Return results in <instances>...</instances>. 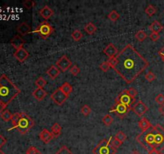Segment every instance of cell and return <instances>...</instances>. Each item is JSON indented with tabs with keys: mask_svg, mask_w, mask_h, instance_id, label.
Listing matches in <instances>:
<instances>
[{
	"mask_svg": "<svg viewBox=\"0 0 164 154\" xmlns=\"http://www.w3.org/2000/svg\"><path fill=\"white\" fill-rule=\"evenodd\" d=\"M114 70L127 83L137 79L141 73L149 66L148 61L131 44H127L118 52Z\"/></svg>",
	"mask_w": 164,
	"mask_h": 154,
	"instance_id": "6da1fadb",
	"label": "cell"
},
{
	"mask_svg": "<svg viewBox=\"0 0 164 154\" xmlns=\"http://www.w3.org/2000/svg\"><path fill=\"white\" fill-rule=\"evenodd\" d=\"M136 141L148 152L164 150V128L162 125H152L146 131H143L136 137Z\"/></svg>",
	"mask_w": 164,
	"mask_h": 154,
	"instance_id": "7a4b0ae2",
	"label": "cell"
},
{
	"mask_svg": "<svg viewBox=\"0 0 164 154\" xmlns=\"http://www.w3.org/2000/svg\"><path fill=\"white\" fill-rule=\"evenodd\" d=\"M20 92V89L6 75L0 76V102L7 106Z\"/></svg>",
	"mask_w": 164,
	"mask_h": 154,
	"instance_id": "3957f363",
	"label": "cell"
},
{
	"mask_svg": "<svg viewBox=\"0 0 164 154\" xmlns=\"http://www.w3.org/2000/svg\"><path fill=\"white\" fill-rule=\"evenodd\" d=\"M11 123L13 129H15L19 133L24 135L29 132L35 125V122L31 117L25 113H16L12 114Z\"/></svg>",
	"mask_w": 164,
	"mask_h": 154,
	"instance_id": "277c9868",
	"label": "cell"
},
{
	"mask_svg": "<svg viewBox=\"0 0 164 154\" xmlns=\"http://www.w3.org/2000/svg\"><path fill=\"white\" fill-rule=\"evenodd\" d=\"M110 137L109 139H102L100 141L99 143L96 145L93 149V154H115L117 152V148H115L111 144Z\"/></svg>",
	"mask_w": 164,
	"mask_h": 154,
	"instance_id": "5b68a950",
	"label": "cell"
},
{
	"mask_svg": "<svg viewBox=\"0 0 164 154\" xmlns=\"http://www.w3.org/2000/svg\"><path fill=\"white\" fill-rule=\"evenodd\" d=\"M54 27L50 26V23H47V21H44L36 27V29L33 31V33L38 34L42 39L47 40L54 32Z\"/></svg>",
	"mask_w": 164,
	"mask_h": 154,
	"instance_id": "8992f818",
	"label": "cell"
},
{
	"mask_svg": "<svg viewBox=\"0 0 164 154\" xmlns=\"http://www.w3.org/2000/svg\"><path fill=\"white\" fill-rule=\"evenodd\" d=\"M131 108H128L127 106L124 105V104H121V103L115 102L114 106L110 109V113H113L116 115L117 117L119 118L123 119L126 117V115L129 113V111L131 110Z\"/></svg>",
	"mask_w": 164,
	"mask_h": 154,
	"instance_id": "52a82bcc",
	"label": "cell"
},
{
	"mask_svg": "<svg viewBox=\"0 0 164 154\" xmlns=\"http://www.w3.org/2000/svg\"><path fill=\"white\" fill-rule=\"evenodd\" d=\"M67 98H68V96H67L62 92L60 87H58L50 96V99L52 100V101L58 106H61L64 104Z\"/></svg>",
	"mask_w": 164,
	"mask_h": 154,
	"instance_id": "ba28073f",
	"label": "cell"
},
{
	"mask_svg": "<svg viewBox=\"0 0 164 154\" xmlns=\"http://www.w3.org/2000/svg\"><path fill=\"white\" fill-rule=\"evenodd\" d=\"M115 102L121 103V104H124V105H126V106H127L128 108L132 109L131 105H132L133 103L135 102V99H132L131 97H130V96L126 93L125 90H123V92H121V93L116 97V99H115Z\"/></svg>",
	"mask_w": 164,
	"mask_h": 154,
	"instance_id": "9c48e42d",
	"label": "cell"
},
{
	"mask_svg": "<svg viewBox=\"0 0 164 154\" xmlns=\"http://www.w3.org/2000/svg\"><path fill=\"white\" fill-rule=\"evenodd\" d=\"M55 64L57 65L58 68L62 71H67L70 67H71L72 65V63L71 61L67 58V56H62L61 58H59L58 60L56 61Z\"/></svg>",
	"mask_w": 164,
	"mask_h": 154,
	"instance_id": "30bf717a",
	"label": "cell"
},
{
	"mask_svg": "<svg viewBox=\"0 0 164 154\" xmlns=\"http://www.w3.org/2000/svg\"><path fill=\"white\" fill-rule=\"evenodd\" d=\"M132 111L135 114L137 115L138 117H143L147 112L148 111V107L144 104L143 101L139 100L137 103L132 107Z\"/></svg>",
	"mask_w": 164,
	"mask_h": 154,
	"instance_id": "8fae6325",
	"label": "cell"
},
{
	"mask_svg": "<svg viewBox=\"0 0 164 154\" xmlns=\"http://www.w3.org/2000/svg\"><path fill=\"white\" fill-rule=\"evenodd\" d=\"M28 56H29V53L25 48H19V49L15 51V52L14 53V57L17 60L21 63L24 62L28 58Z\"/></svg>",
	"mask_w": 164,
	"mask_h": 154,
	"instance_id": "7c38bea8",
	"label": "cell"
},
{
	"mask_svg": "<svg viewBox=\"0 0 164 154\" xmlns=\"http://www.w3.org/2000/svg\"><path fill=\"white\" fill-rule=\"evenodd\" d=\"M103 53L106 56L110 58L115 57L118 54V51L117 48L113 44H109L106 48L103 49Z\"/></svg>",
	"mask_w": 164,
	"mask_h": 154,
	"instance_id": "4fadbf2b",
	"label": "cell"
},
{
	"mask_svg": "<svg viewBox=\"0 0 164 154\" xmlns=\"http://www.w3.org/2000/svg\"><path fill=\"white\" fill-rule=\"evenodd\" d=\"M39 138L43 144H47L50 143V141L54 138V136H53L52 133L48 131L47 129H43L39 133Z\"/></svg>",
	"mask_w": 164,
	"mask_h": 154,
	"instance_id": "5bb4252c",
	"label": "cell"
},
{
	"mask_svg": "<svg viewBox=\"0 0 164 154\" xmlns=\"http://www.w3.org/2000/svg\"><path fill=\"white\" fill-rule=\"evenodd\" d=\"M25 44V41L23 40V38L21 37L20 36H15L11 39L10 40V44L11 46L14 48H15L16 50L19 49V48H22Z\"/></svg>",
	"mask_w": 164,
	"mask_h": 154,
	"instance_id": "9a60e30c",
	"label": "cell"
},
{
	"mask_svg": "<svg viewBox=\"0 0 164 154\" xmlns=\"http://www.w3.org/2000/svg\"><path fill=\"white\" fill-rule=\"evenodd\" d=\"M17 31L20 34L21 36H26L27 34L31 32V27L28 23L23 22L20 23L18 27H17Z\"/></svg>",
	"mask_w": 164,
	"mask_h": 154,
	"instance_id": "2e32d148",
	"label": "cell"
},
{
	"mask_svg": "<svg viewBox=\"0 0 164 154\" xmlns=\"http://www.w3.org/2000/svg\"><path fill=\"white\" fill-rule=\"evenodd\" d=\"M39 15H41L43 19H44L45 20H47V19H50L52 15H54V11L48 6H44L43 7L39 10Z\"/></svg>",
	"mask_w": 164,
	"mask_h": 154,
	"instance_id": "e0dca14e",
	"label": "cell"
},
{
	"mask_svg": "<svg viewBox=\"0 0 164 154\" xmlns=\"http://www.w3.org/2000/svg\"><path fill=\"white\" fill-rule=\"evenodd\" d=\"M32 96L34 98L37 100L38 101H42L44 98L46 97L47 92L43 88H40V87H37L33 92H32Z\"/></svg>",
	"mask_w": 164,
	"mask_h": 154,
	"instance_id": "ac0fdd59",
	"label": "cell"
},
{
	"mask_svg": "<svg viewBox=\"0 0 164 154\" xmlns=\"http://www.w3.org/2000/svg\"><path fill=\"white\" fill-rule=\"evenodd\" d=\"M47 74L51 79H55L60 74V70L57 67H55L54 65H52L51 67L47 71Z\"/></svg>",
	"mask_w": 164,
	"mask_h": 154,
	"instance_id": "d6986e66",
	"label": "cell"
},
{
	"mask_svg": "<svg viewBox=\"0 0 164 154\" xmlns=\"http://www.w3.org/2000/svg\"><path fill=\"white\" fill-rule=\"evenodd\" d=\"M149 29L150 31H151V33H158L163 29V27L159 22L155 20L149 26Z\"/></svg>",
	"mask_w": 164,
	"mask_h": 154,
	"instance_id": "ffe728a7",
	"label": "cell"
},
{
	"mask_svg": "<svg viewBox=\"0 0 164 154\" xmlns=\"http://www.w3.org/2000/svg\"><path fill=\"white\" fill-rule=\"evenodd\" d=\"M151 126L152 125L147 118H144H144H142L139 121V127L142 129V132L146 131L147 129H150Z\"/></svg>",
	"mask_w": 164,
	"mask_h": 154,
	"instance_id": "44dd1931",
	"label": "cell"
},
{
	"mask_svg": "<svg viewBox=\"0 0 164 154\" xmlns=\"http://www.w3.org/2000/svg\"><path fill=\"white\" fill-rule=\"evenodd\" d=\"M84 31L87 32V35L91 36V35L95 33V31H97V27H95V25L93 23H89L84 27Z\"/></svg>",
	"mask_w": 164,
	"mask_h": 154,
	"instance_id": "7402d4cb",
	"label": "cell"
},
{
	"mask_svg": "<svg viewBox=\"0 0 164 154\" xmlns=\"http://www.w3.org/2000/svg\"><path fill=\"white\" fill-rule=\"evenodd\" d=\"M61 132H62V127L58 123H54V125H52L51 133L53 134V136H54V137H59L61 134Z\"/></svg>",
	"mask_w": 164,
	"mask_h": 154,
	"instance_id": "603a6c76",
	"label": "cell"
},
{
	"mask_svg": "<svg viewBox=\"0 0 164 154\" xmlns=\"http://www.w3.org/2000/svg\"><path fill=\"white\" fill-rule=\"evenodd\" d=\"M59 87H60L62 92H64V93L68 96H70V94H71L73 91L72 86H71L69 83H67V82H65V83Z\"/></svg>",
	"mask_w": 164,
	"mask_h": 154,
	"instance_id": "cb8c5ba5",
	"label": "cell"
},
{
	"mask_svg": "<svg viewBox=\"0 0 164 154\" xmlns=\"http://www.w3.org/2000/svg\"><path fill=\"white\" fill-rule=\"evenodd\" d=\"M135 37L138 41L144 42V40L147 39V33H146L144 30H140V31H137V32L135 33Z\"/></svg>",
	"mask_w": 164,
	"mask_h": 154,
	"instance_id": "d4e9b609",
	"label": "cell"
},
{
	"mask_svg": "<svg viewBox=\"0 0 164 154\" xmlns=\"http://www.w3.org/2000/svg\"><path fill=\"white\" fill-rule=\"evenodd\" d=\"M83 35L81 31L79 30H75L71 33V38L73 39V40L75 42H79L83 39Z\"/></svg>",
	"mask_w": 164,
	"mask_h": 154,
	"instance_id": "484cf974",
	"label": "cell"
},
{
	"mask_svg": "<svg viewBox=\"0 0 164 154\" xmlns=\"http://www.w3.org/2000/svg\"><path fill=\"white\" fill-rule=\"evenodd\" d=\"M0 117H1V118H2L3 121L7 122V121H11V118H12V114L10 113V111L7 110V109H5V110L3 111L1 114H0Z\"/></svg>",
	"mask_w": 164,
	"mask_h": 154,
	"instance_id": "4316f807",
	"label": "cell"
},
{
	"mask_svg": "<svg viewBox=\"0 0 164 154\" xmlns=\"http://www.w3.org/2000/svg\"><path fill=\"white\" fill-rule=\"evenodd\" d=\"M156 11H157L156 8L154 6H153V5H151V4L148 5V6H147L145 9V13L149 17L153 16V15H154L156 13Z\"/></svg>",
	"mask_w": 164,
	"mask_h": 154,
	"instance_id": "83f0119b",
	"label": "cell"
},
{
	"mask_svg": "<svg viewBox=\"0 0 164 154\" xmlns=\"http://www.w3.org/2000/svg\"><path fill=\"white\" fill-rule=\"evenodd\" d=\"M108 19H110L111 22H116L118 19H119V14L117 12L116 10H111L109 14H108Z\"/></svg>",
	"mask_w": 164,
	"mask_h": 154,
	"instance_id": "f1b7e54d",
	"label": "cell"
},
{
	"mask_svg": "<svg viewBox=\"0 0 164 154\" xmlns=\"http://www.w3.org/2000/svg\"><path fill=\"white\" fill-rule=\"evenodd\" d=\"M102 121L106 126H110L113 123V118L110 115H105L102 118Z\"/></svg>",
	"mask_w": 164,
	"mask_h": 154,
	"instance_id": "f546056e",
	"label": "cell"
},
{
	"mask_svg": "<svg viewBox=\"0 0 164 154\" xmlns=\"http://www.w3.org/2000/svg\"><path fill=\"white\" fill-rule=\"evenodd\" d=\"M125 92H126V93H127L130 97L132 98V99H135V97L137 96L138 94L137 90L134 88V87H130L128 89H125Z\"/></svg>",
	"mask_w": 164,
	"mask_h": 154,
	"instance_id": "4dcf8cb0",
	"label": "cell"
},
{
	"mask_svg": "<svg viewBox=\"0 0 164 154\" xmlns=\"http://www.w3.org/2000/svg\"><path fill=\"white\" fill-rule=\"evenodd\" d=\"M54 154H73V152L67 148V146H62Z\"/></svg>",
	"mask_w": 164,
	"mask_h": 154,
	"instance_id": "1f68e13d",
	"label": "cell"
},
{
	"mask_svg": "<svg viewBox=\"0 0 164 154\" xmlns=\"http://www.w3.org/2000/svg\"><path fill=\"white\" fill-rule=\"evenodd\" d=\"M91 108H90L88 105L85 104V105H83L81 108V113L83 115V116H85V117H87L88 115L91 114Z\"/></svg>",
	"mask_w": 164,
	"mask_h": 154,
	"instance_id": "d6a6232c",
	"label": "cell"
},
{
	"mask_svg": "<svg viewBox=\"0 0 164 154\" xmlns=\"http://www.w3.org/2000/svg\"><path fill=\"white\" fill-rule=\"evenodd\" d=\"M114 137L123 143V141H126V139H127V136L125 135V133H123V132L118 131V133L115 134V137Z\"/></svg>",
	"mask_w": 164,
	"mask_h": 154,
	"instance_id": "836d02e7",
	"label": "cell"
},
{
	"mask_svg": "<svg viewBox=\"0 0 164 154\" xmlns=\"http://www.w3.org/2000/svg\"><path fill=\"white\" fill-rule=\"evenodd\" d=\"M35 85L37 86L38 87H40V88H43V87L47 84V81L45 79L43 78V77H39V79H37L35 81Z\"/></svg>",
	"mask_w": 164,
	"mask_h": 154,
	"instance_id": "e575fe53",
	"label": "cell"
},
{
	"mask_svg": "<svg viewBox=\"0 0 164 154\" xmlns=\"http://www.w3.org/2000/svg\"><path fill=\"white\" fill-rule=\"evenodd\" d=\"M25 154H43L39 150H38L34 146H31L27 150V152H25Z\"/></svg>",
	"mask_w": 164,
	"mask_h": 154,
	"instance_id": "d590c367",
	"label": "cell"
},
{
	"mask_svg": "<svg viewBox=\"0 0 164 154\" xmlns=\"http://www.w3.org/2000/svg\"><path fill=\"white\" fill-rule=\"evenodd\" d=\"M110 65H109V64H108L107 61H104V62H102L101 64L99 65V68L101 71H102L103 72H106V71L109 70V68H110Z\"/></svg>",
	"mask_w": 164,
	"mask_h": 154,
	"instance_id": "8d00e7d4",
	"label": "cell"
},
{
	"mask_svg": "<svg viewBox=\"0 0 164 154\" xmlns=\"http://www.w3.org/2000/svg\"><path fill=\"white\" fill-rule=\"evenodd\" d=\"M155 78H156L155 75L153 72H151V71H148V72L145 75V79H147L148 82L154 81L155 79Z\"/></svg>",
	"mask_w": 164,
	"mask_h": 154,
	"instance_id": "74e56055",
	"label": "cell"
},
{
	"mask_svg": "<svg viewBox=\"0 0 164 154\" xmlns=\"http://www.w3.org/2000/svg\"><path fill=\"white\" fill-rule=\"evenodd\" d=\"M70 72L73 75H79V72H80V69L78 67L77 65H73L72 67L70 68Z\"/></svg>",
	"mask_w": 164,
	"mask_h": 154,
	"instance_id": "f35d334b",
	"label": "cell"
},
{
	"mask_svg": "<svg viewBox=\"0 0 164 154\" xmlns=\"http://www.w3.org/2000/svg\"><path fill=\"white\" fill-rule=\"evenodd\" d=\"M155 102L159 105H162L164 104V95L163 94H158L155 97Z\"/></svg>",
	"mask_w": 164,
	"mask_h": 154,
	"instance_id": "ab89813d",
	"label": "cell"
},
{
	"mask_svg": "<svg viewBox=\"0 0 164 154\" xmlns=\"http://www.w3.org/2000/svg\"><path fill=\"white\" fill-rule=\"evenodd\" d=\"M111 144H112V145L114 146V148H118L123 144V142H121L120 141H118V139H116V138L114 137L111 139Z\"/></svg>",
	"mask_w": 164,
	"mask_h": 154,
	"instance_id": "60d3db41",
	"label": "cell"
},
{
	"mask_svg": "<svg viewBox=\"0 0 164 154\" xmlns=\"http://www.w3.org/2000/svg\"><path fill=\"white\" fill-rule=\"evenodd\" d=\"M23 6H25L27 9H31L35 6V2L31 1V0H27V1L23 2Z\"/></svg>",
	"mask_w": 164,
	"mask_h": 154,
	"instance_id": "b9f144b4",
	"label": "cell"
},
{
	"mask_svg": "<svg viewBox=\"0 0 164 154\" xmlns=\"http://www.w3.org/2000/svg\"><path fill=\"white\" fill-rule=\"evenodd\" d=\"M150 39L152 40L153 42H156L158 41L159 40L160 36L158 33H151V35L149 36Z\"/></svg>",
	"mask_w": 164,
	"mask_h": 154,
	"instance_id": "7bdbcfd3",
	"label": "cell"
},
{
	"mask_svg": "<svg viewBox=\"0 0 164 154\" xmlns=\"http://www.w3.org/2000/svg\"><path fill=\"white\" fill-rule=\"evenodd\" d=\"M6 143V139L3 136L0 135V148H2V146L4 145Z\"/></svg>",
	"mask_w": 164,
	"mask_h": 154,
	"instance_id": "ee69618b",
	"label": "cell"
},
{
	"mask_svg": "<svg viewBox=\"0 0 164 154\" xmlns=\"http://www.w3.org/2000/svg\"><path fill=\"white\" fill-rule=\"evenodd\" d=\"M158 55H159L160 57H161L162 60H164V46L160 49V51L158 52Z\"/></svg>",
	"mask_w": 164,
	"mask_h": 154,
	"instance_id": "f6af8a7d",
	"label": "cell"
},
{
	"mask_svg": "<svg viewBox=\"0 0 164 154\" xmlns=\"http://www.w3.org/2000/svg\"><path fill=\"white\" fill-rule=\"evenodd\" d=\"M6 105L4 104H2V102H0V114L6 109Z\"/></svg>",
	"mask_w": 164,
	"mask_h": 154,
	"instance_id": "bcb514c9",
	"label": "cell"
},
{
	"mask_svg": "<svg viewBox=\"0 0 164 154\" xmlns=\"http://www.w3.org/2000/svg\"><path fill=\"white\" fill-rule=\"evenodd\" d=\"M158 112L164 117V104L162 105H160V107L158 108Z\"/></svg>",
	"mask_w": 164,
	"mask_h": 154,
	"instance_id": "7dc6e473",
	"label": "cell"
},
{
	"mask_svg": "<svg viewBox=\"0 0 164 154\" xmlns=\"http://www.w3.org/2000/svg\"><path fill=\"white\" fill-rule=\"evenodd\" d=\"M147 154H163L162 152H158V151H156V150H152L151 152H148Z\"/></svg>",
	"mask_w": 164,
	"mask_h": 154,
	"instance_id": "c3c4849f",
	"label": "cell"
},
{
	"mask_svg": "<svg viewBox=\"0 0 164 154\" xmlns=\"http://www.w3.org/2000/svg\"><path fill=\"white\" fill-rule=\"evenodd\" d=\"M131 154H140V153H139V152H138V151H136V150H135V151H133V152H131Z\"/></svg>",
	"mask_w": 164,
	"mask_h": 154,
	"instance_id": "681fc988",
	"label": "cell"
},
{
	"mask_svg": "<svg viewBox=\"0 0 164 154\" xmlns=\"http://www.w3.org/2000/svg\"><path fill=\"white\" fill-rule=\"evenodd\" d=\"M0 154H5V153H4V152H2V150L0 149Z\"/></svg>",
	"mask_w": 164,
	"mask_h": 154,
	"instance_id": "f907efd6",
	"label": "cell"
},
{
	"mask_svg": "<svg viewBox=\"0 0 164 154\" xmlns=\"http://www.w3.org/2000/svg\"><path fill=\"white\" fill-rule=\"evenodd\" d=\"M163 62H164V60H163Z\"/></svg>",
	"mask_w": 164,
	"mask_h": 154,
	"instance_id": "816d5d0a",
	"label": "cell"
}]
</instances>
